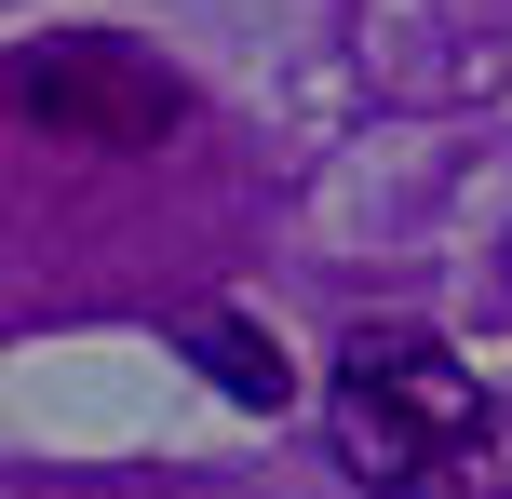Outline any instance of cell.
I'll list each match as a JSON object with an SVG mask.
<instances>
[{"instance_id":"obj_1","label":"cell","mask_w":512,"mask_h":499,"mask_svg":"<svg viewBox=\"0 0 512 499\" xmlns=\"http://www.w3.org/2000/svg\"><path fill=\"white\" fill-rule=\"evenodd\" d=\"M472 432H486V378L445 338L364 324L337 351V446H351V473L378 499H445V473L472 459Z\"/></svg>"},{"instance_id":"obj_2","label":"cell","mask_w":512,"mask_h":499,"mask_svg":"<svg viewBox=\"0 0 512 499\" xmlns=\"http://www.w3.org/2000/svg\"><path fill=\"white\" fill-rule=\"evenodd\" d=\"M14 108L54 135H81V149H162L176 135V68H149L135 41H95V27H54V41L14 54Z\"/></svg>"},{"instance_id":"obj_3","label":"cell","mask_w":512,"mask_h":499,"mask_svg":"<svg viewBox=\"0 0 512 499\" xmlns=\"http://www.w3.org/2000/svg\"><path fill=\"white\" fill-rule=\"evenodd\" d=\"M189 351H203V365H216V392L256 405V419H283V405H297V365H283V338H270V324L203 311V324H189Z\"/></svg>"}]
</instances>
